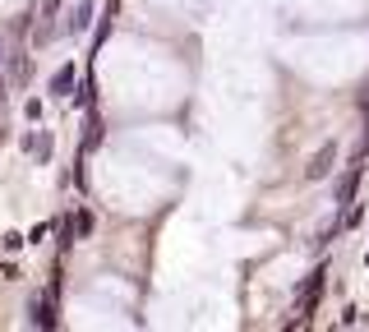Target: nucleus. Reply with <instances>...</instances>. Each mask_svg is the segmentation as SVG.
<instances>
[{
    "label": "nucleus",
    "instance_id": "obj_1",
    "mask_svg": "<svg viewBox=\"0 0 369 332\" xmlns=\"http://www.w3.org/2000/svg\"><path fill=\"white\" fill-rule=\"evenodd\" d=\"M323 277H328V268H323V263H319V268H314V272H309V277H305V287H300V295H295V314H314V309H319V295H323Z\"/></svg>",
    "mask_w": 369,
    "mask_h": 332
},
{
    "label": "nucleus",
    "instance_id": "obj_2",
    "mask_svg": "<svg viewBox=\"0 0 369 332\" xmlns=\"http://www.w3.org/2000/svg\"><path fill=\"white\" fill-rule=\"evenodd\" d=\"M333 162H337V143H323V148L309 157L305 180H328V176H333Z\"/></svg>",
    "mask_w": 369,
    "mask_h": 332
},
{
    "label": "nucleus",
    "instance_id": "obj_3",
    "mask_svg": "<svg viewBox=\"0 0 369 332\" xmlns=\"http://www.w3.org/2000/svg\"><path fill=\"white\" fill-rule=\"evenodd\" d=\"M70 92H74V65H61L51 74V97H70Z\"/></svg>",
    "mask_w": 369,
    "mask_h": 332
},
{
    "label": "nucleus",
    "instance_id": "obj_4",
    "mask_svg": "<svg viewBox=\"0 0 369 332\" xmlns=\"http://www.w3.org/2000/svg\"><path fill=\"white\" fill-rule=\"evenodd\" d=\"M32 323L37 328H56V304H51V295H42V300L32 304Z\"/></svg>",
    "mask_w": 369,
    "mask_h": 332
},
{
    "label": "nucleus",
    "instance_id": "obj_5",
    "mask_svg": "<svg viewBox=\"0 0 369 332\" xmlns=\"http://www.w3.org/2000/svg\"><path fill=\"white\" fill-rule=\"evenodd\" d=\"M88 19H92V0H78L70 10V32H88Z\"/></svg>",
    "mask_w": 369,
    "mask_h": 332
},
{
    "label": "nucleus",
    "instance_id": "obj_6",
    "mask_svg": "<svg viewBox=\"0 0 369 332\" xmlns=\"http://www.w3.org/2000/svg\"><path fill=\"white\" fill-rule=\"evenodd\" d=\"M23 148H28L32 157H51V134H46V129H37V134L23 138Z\"/></svg>",
    "mask_w": 369,
    "mask_h": 332
},
{
    "label": "nucleus",
    "instance_id": "obj_7",
    "mask_svg": "<svg viewBox=\"0 0 369 332\" xmlns=\"http://www.w3.org/2000/svg\"><path fill=\"white\" fill-rule=\"evenodd\" d=\"M92 97H97V79H92V70H88V79L74 88V106H88Z\"/></svg>",
    "mask_w": 369,
    "mask_h": 332
},
{
    "label": "nucleus",
    "instance_id": "obj_8",
    "mask_svg": "<svg viewBox=\"0 0 369 332\" xmlns=\"http://www.w3.org/2000/svg\"><path fill=\"white\" fill-rule=\"evenodd\" d=\"M97 143H102V121L88 116V125H83V148H97Z\"/></svg>",
    "mask_w": 369,
    "mask_h": 332
},
{
    "label": "nucleus",
    "instance_id": "obj_9",
    "mask_svg": "<svg viewBox=\"0 0 369 332\" xmlns=\"http://www.w3.org/2000/svg\"><path fill=\"white\" fill-rule=\"evenodd\" d=\"M56 236H61V249H70V245L78 240V236H74V217H61V227H56Z\"/></svg>",
    "mask_w": 369,
    "mask_h": 332
},
{
    "label": "nucleus",
    "instance_id": "obj_10",
    "mask_svg": "<svg viewBox=\"0 0 369 332\" xmlns=\"http://www.w3.org/2000/svg\"><path fill=\"white\" fill-rule=\"evenodd\" d=\"M74 236H78V240H83V236H92V212H88V208L74 212Z\"/></svg>",
    "mask_w": 369,
    "mask_h": 332
},
{
    "label": "nucleus",
    "instance_id": "obj_11",
    "mask_svg": "<svg viewBox=\"0 0 369 332\" xmlns=\"http://www.w3.org/2000/svg\"><path fill=\"white\" fill-rule=\"evenodd\" d=\"M0 249H5V254H14V249H23V236H19V231H10V236L0 240Z\"/></svg>",
    "mask_w": 369,
    "mask_h": 332
}]
</instances>
